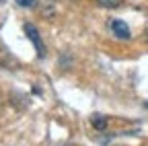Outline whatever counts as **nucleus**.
Wrapping results in <instances>:
<instances>
[{"mask_svg":"<svg viewBox=\"0 0 148 146\" xmlns=\"http://www.w3.org/2000/svg\"><path fill=\"white\" fill-rule=\"evenodd\" d=\"M144 107H146V109H148V101H146V103H144Z\"/></svg>","mask_w":148,"mask_h":146,"instance_id":"6","label":"nucleus"},{"mask_svg":"<svg viewBox=\"0 0 148 146\" xmlns=\"http://www.w3.org/2000/svg\"><path fill=\"white\" fill-rule=\"evenodd\" d=\"M146 39H148V31H146Z\"/></svg>","mask_w":148,"mask_h":146,"instance_id":"7","label":"nucleus"},{"mask_svg":"<svg viewBox=\"0 0 148 146\" xmlns=\"http://www.w3.org/2000/svg\"><path fill=\"white\" fill-rule=\"evenodd\" d=\"M23 29H25L27 39H31V43H33V47H35V51H37V58H43V56H45V45H43V39H41L39 31H37V27H35L33 23H25Z\"/></svg>","mask_w":148,"mask_h":146,"instance_id":"1","label":"nucleus"},{"mask_svg":"<svg viewBox=\"0 0 148 146\" xmlns=\"http://www.w3.org/2000/svg\"><path fill=\"white\" fill-rule=\"evenodd\" d=\"M90 123H92V127H95V130H99V132H103L105 127H107V117L105 115H92L90 117Z\"/></svg>","mask_w":148,"mask_h":146,"instance_id":"3","label":"nucleus"},{"mask_svg":"<svg viewBox=\"0 0 148 146\" xmlns=\"http://www.w3.org/2000/svg\"><path fill=\"white\" fill-rule=\"evenodd\" d=\"M97 2H99L101 6H105V8H117L123 0H97Z\"/></svg>","mask_w":148,"mask_h":146,"instance_id":"4","label":"nucleus"},{"mask_svg":"<svg viewBox=\"0 0 148 146\" xmlns=\"http://www.w3.org/2000/svg\"><path fill=\"white\" fill-rule=\"evenodd\" d=\"M109 29H111V33H113L117 39H130L132 37V31H130L127 23H123L119 19H111L109 21Z\"/></svg>","mask_w":148,"mask_h":146,"instance_id":"2","label":"nucleus"},{"mask_svg":"<svg viewBox=\"0 0 148 146\" xmlns=\"http://www.w3.org/2000/svg\"><path fill=\"white\" fill-rule=\"evenodd\" d=\"M14 2L23 8H35L37 6V0H14Z\"/></svg>","mask_w":148,"mask_h":146,"instance_id":"5","label":"nucleus"}]
</instances>
